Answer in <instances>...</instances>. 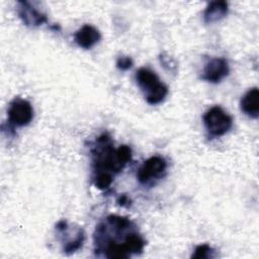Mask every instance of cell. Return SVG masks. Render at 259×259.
Wrapping results in <instances>:
<instances>
[{"label":"cell","mask_w":259,"mask_h":259,"mask_svg":"<svg viewBox=\"0 0 259 259\" xmlns=\"http://www.w3.org/2000/svg\"><path fill=\"white\" fill-rule=\"evenodd\" d=\"M146 240L138 233L135 224L126 217L109 214L96 226L94 245L96 255L106 258H128L141 254Z\"/></svg>","instance_id":"6da1fadb"},{"label":"cell","mask_w":259,"mask_h":259,"mask_svg":"<svg viewBox=\"0 0 259 259\" xmlns=\"http://www.w3.org/2000/svg\"><path fill=\"white\" fill-rule=\"evenodd\" d=\"M91 154L94 173H119L132 160V149L126 145L114 149L107 134H102L96 139Z\"/></svg>","instance_id":"7a4b0ae2"},{"label":"cell","mask_w":259,"mask_h":259,"mask_svg":"<svg viewBox=\"0 0 259 259\" xmlns=\"http://www.w3.org/2000/svg\"><path fill=\"white\" fill-rule=\"evenodd\" d=\"M135 78L149 104H159L167 97L169 92L168 87L160 80L154 71L144 67L140 68L137 70Z\"/></svg>","instance_id":"3957f363"},{"label":"cell","mask_w":259,"mask_h":259,"mask_svg":"<svg viewBox=\"0 0 259 259\" xmlns=\"http://www.w3.org/2000/svg\"><path fill=\"white\" fill-rule=\"evenodd\" d=\"M203 123L211 137H222L231 130L233 118L221 106L215 105L205 111Z\"/></svg>","instance_id":"277c9868"},{"label":"cell","mask_w":259,"mask_h":259,"mask_svg":"<svg viewBox=\"0 0 259 259\" xmlns=\"http://www.w3.org/2000/svg\"><path fill=\"white\" fill-rule=\"evenodd\" d=\"M167 170V162L161 156L147 159L137 172V179L143 185H151L161 179Z\"/></svg>","instance_id":"5b68a950"},{"label":"cell","mask_w":259,"mask_h":259,"mask_svg":"<svg viewBox=\"0 0 259 259\" xmlns=\"http://www.w3.org/2000/svg\"><path fill=\"white\" fill-rule=\"evenodd\" d=\"M8 121L11 125L22 127L29 124L33 118V108L31 103L23 98H14L7 110Z\"/></svg>","instance_id":"8992f818"},{"label":"cell","mask_w":259,"mask_h":259,"mask_svg":"<svg viewBox=\"0 0 259 259\" xmlns=\"http://www.w3.org/2000/svg\"><path fill=\"white\" fill-rule=\"evenodd\" d=\"M56 230L59 235L62 236L63 251L66 254H72L79 250L84 243L85 234L82 228H76L72 235V231L67 221L62 220L56 225Z\"/></svg>","instance_id":"52a82bcc"},{"label":"cell","mask_w":259,"mask_h":259,"mask_svg":"<svg viewBox=\"0 0 259 259\" xmlns=\"http://www.w3.org/2000/svg\"><path fill=\"white\" fill-rule=\"evenodd\" d=\"M230 73L229 63L224 58H212L203 67L200 78L206 82L217 84Z\"/></svg>","instance_id":"ba28073f"},{"label":"cell","mask_w":259,"mask_h":259,"mask_svg":"<svg viewBox=\"0 0 259 259\" xmlns=\"http://www.w3.org/2000/svg\"><path fill=\"white\" fill-rule=\"evenodd\" d=\"M17 4L18 16L26 26L37 27L48 22L47 14L35 8L31 3L27 1H18Z\"/></svg>","instance_id":"9c48e42d"},{"label":"cell","mask_w":259,"mask_h":259,"mask_svg":"<svg viewBox=\"0 0 259 259\" xmlns=\"http://www.w3.org/2000/svg\"><path fill=\"white\" fill-rule=\"evenodd\" d=\"M101 39L100 31L90 24H84L74 33L75 42L85 50L91 49Z\"/></svg>","instance_id":"30bf717a"},{"label":"cell","mask_w":259,"mask_h":259,"mask_svg":"<svg viewBox=\"0 0 259 259\" xmlns=\"http://www.w3.org/2000/svg\"><path fill=\"white\" fill-rule=\"evenodd\" d=\"M240 107L243 113L251 118L259 115V90L257 87L249 89L241 98Z\"/></svg>","instance_id":"8fae6325"},{"label":"cell","mask_w":259,"mask_h":259,"mask_svg":"<svg viewBox=\"0 0 259 259\" xmlns=\"http://www.w3.org/2000/svg\"><path fill=\"white\" fill-rule=\"evenodd\" d=\"M229 11V5L226 1H212L207 4L203 12L205 23H212L223 19Z\"/></svg>","instance_id":"7c38bea8"},{"label":"cell","mask_w":259,"mask_h":259,"mask_svg":"<svg viewBox=\"0 0 259 259\" xmlns=\"http://www.w3.org/2000/svg\"><path fill=\"white\" fill-rule=\"evenodd\" d=\"M112 181H113V177L109 173H105V172L94 173L93 183L100 190H105L109 188Z\"/></svg>","instance_id":"4fadbf2b"},{"label":"cell","mask_w":259,"mask_h":259,"mask_svg":"<svg viewBox=\"0 0 259 259\" xmlns=\"http://www.w3.org/2000/svg\"><path fill=\"white\" fill-rule=\"evenodd\" d=\"M213 257H215V251L207 244H201L196 246L191 255L192 259H206Z\"/></svg>","instance_id":"5bb4252c"},{"label":"cell","mask_w":259,"mask_h":259,"mask_svg":"<svg viewBox=\"0 0 259 259\" xmlns=\"http://www.w3.org/2000/svg\"><path fill=\"white\" fill-rule=\"evenodd\" d=\"M134 65V61L128 56H120L116 60V67L120 71H126L131 69Z\"/></svg>","instance_id":"9a60e30c"},{"label":"cell","mask_w":259,"mask_h":259,"mask_svg":"<svg viewBox=\"0 0 259 259\" xmlns=\"http://www.w3.org/2000/svg\"><path fill=\"white\" fill-rule=\"evenodd\" d=\"M117 202L120 204V205H124L126 202L128 203V198L125 196V195H122V196H120L118 199H117Z\"/></svg>","instance_id":"2e32d148"}]
</instances>
